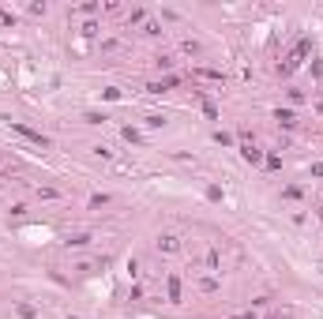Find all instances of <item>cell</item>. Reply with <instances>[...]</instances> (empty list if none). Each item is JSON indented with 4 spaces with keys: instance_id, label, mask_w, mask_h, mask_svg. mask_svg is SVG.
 <instances>
[{
    "instance_id": "1",
    "label": "cell",
    "mask_w": 323,
    "mask_h": 319,
    "mask_svg": "<svg viewBox=\"0 0 323 319\" xmlns=\"http://www.w3.org/2000/svg\"><path fill=\"white\" fill-rule=\"evenodd\" d=\"M308 53H312V42H308V38H305V42H297V49L286 56V64H278V75H293L297 68L305 64V56H308Z\"/></svg>"
},
{
    "instance_id": "2",
    "label": "cell",
    "mask_w": 323,
    "mask_h": 319,
    "mask_svg": "<svg viewBox=\"0 0 323 319\" xmlns=\"http://www.w3.org/2000/svg\"><path fill=\"white\" fill-rule=\"evenodd\" d=\"M154 244H158V252H165V255H177V252L184 248L177 233H158V241H154Z\"/></svg>"
},
{
    "instance_id": "3",
    "label": "cell",
    "mask_w": 323,
    "mask_h": 319,
    "mask_svg": "<svg viewBox=\"0 0 323 319\" xmlns=\"http://www.w3.org/2000/svg\"><path fill=\"white\" fill-rule=\"evenodd\" d=\"M11 132H19L23 139H30L34 147H49V139H45L42 132H34V128H27V124H19V121H11Z\"/></svg>"
},
{
    "instance_id": "4",
    "label": "cell",
    "mask_w": 323,
    "mask_h": 319,
    "mask_svg": "<svg viewBox=\"0 0 323 319\" xmlns=\"http://www.w3.org/2000/svg\"><path fill=\"white\" fill-rule=\"evenodd\" d=\"M241 158H244L248 165H259V162H263V150H259L248 135H241Z\"/></svg>"
},
{
    "instance_id": "5",
    "label": "cell",
    "mask_w": 323,
    "mask_h": 319,
    "mask_svg": "<svg viewBox=\"0 0 323 319\" xmlns=\"http://www.w3.org/2000/svg\"><path fill=\"white\" fill-rule=\"evenodd\" d=\"M165 297H169V304H181V278L177 274H165Z\"/></svg>"
},
{
    "instance_id": "6",
    "label": "cell",
    "mask_w": 323,
    "mask_h": 319,
    "mask_svg": "<svg viewBox=\"0 0 323 319\" xmlns=\"http://www.w3.org/2000/svg\"><path fill=\"white\" fill-rule=\"evenodd\" d=\"M274 121H278V128H293L297 124V113L293 109H274Z\"/></svg>"
},
{
    "instance_id": "7",
    "label": "cell",
    "mask_w": 323,
    "mask_h": 319,
    "mask_svg": "<svg viewBox=\"0 0 323 319\" xmlns=\"http://www.w3.org/2000/svg\"><path fill=\"white\" fill-rule=\"evenodd\" d=\"M94 237L90 233H71V237H64V248H87Z\"/></svg>"
},
{
    "instance_id": "8",
    "label": "cell",
    "mask_w": 323,
    "mask_h": 319,
    "mask_svg": "<svg viewBox=\"0 0 323 319\" xmlns=\"http://www.w3.org/2000/svg\"><path fill=\"white\" fill-rule=\"evenodd\" d=\"M143 34H150V38H158V34H162V27H158L154 19H147V23H143Z\"/></svg>"
},
{
    "instance_id": "9",
    "label": "cell",
    "mask_w": 323,
    "mask_h": 319,
    "mask_svg": "<svg viewBox=\"0 0 323 319\" xmlns=\"http://www.w3.org/2000/svg\"><path fill=\"white\" fill-rule=\"evenodd\" d=\"M154 64H158L162 72H169V68H173V56H154Z\"/></svg>"
},
{
    "instance_id": "10",
    "label": "cell",
    "mask_w": 323,
    "mask_h": 319,
    "mask_svg": "<svg viewBox=\"0 0 323 319\" xmlns=\"http://www.w3.org/2000/svg\"><path fill=\"white\" fill-rule=\"evenodd\" d=\"M263 162H267V169H282V158H278V154H267Z\"/></svg>"
},
{
    "instance_id": "11",
    "label": "cell",
    "mask_w": 323,
    "mask_h": 319,
    "mask_svg": "<svg viewBox=\"0 0 323 319\" xmlns=\"http://www.w3.org/2000/svg\"><path fill=\"white\" fill-rule=\"evenodd\" d=\"M11 23H15V15H11V11H4V8H0V27H11Z\"/></svg>"
},
{
    "instance_id": "12",
    "label": "cell",
    "mask_w": 323,
    "mask_h": 319,
    "mask_svg": "<svg viewBox=\"0 0 323 319\" xmlns=\"http://www.w3.org/2000/svg\"><path fill=\"white\" fill-rule=\"evenodd\" d=\"M45 11H49V4H45V0H42V4H30V15H45Z\"/></svg>"
},
{
    "instance_id": "13",
    "label": "cell",
    "mask_w": 323,
    "mask_h": 319,
    "mask_svg": "<svg viewBox=\"0 0 323 319\" xmlns=\"http://www.w3.org/2000/svg\"><path fill=\"white\" fill-rule=\"evenodd\" d=\"M214 139H218L222 147H230V143H233V135H230V132H214Z\"/></svg>"
},
{
    "instance_id": "14",
    "label": "cell",
    "mask_w": 323,
    "mask_h": 319,
    "mask_svg": "<svg viewBox=\"0 0 323 319\" xmlns=\"http://www.w3.org/2000/svg\"><path fill=\"white\" fill-rule=\"evenodd\" d=\"M143 19H147V11H143V8H136V11L128 15V23H143Z\"/></svg>"
},
{
    "instance_id": "15",
    "label": "cell",
    "mask_w": 323,
    "mask_h": 319,
    "mask_svg": "<svg viewBox=\"0 0 323 319\" xmlns=\"http://www.w3.org/2000/svg\"><path fill=\"white\" fill-rule=\"evenodd\" d=\"M4 184H8V173H4V169H0V188H4Z\"/></svg>"
},
{
    "instance_id": "16",
    "label": "cell",
    "mask_w": 323,
    "mask_h": 319,
    "mask_svg": "<svg viewBox=\"0 0 323 319\" xmlns=\"http://www.w3.org/2000/svg\"><path fill=\"white\" fill-rule=\"evenodd\" d=\"M271 319H274V315H271Z\"/></svg>"
}]
</instances>
